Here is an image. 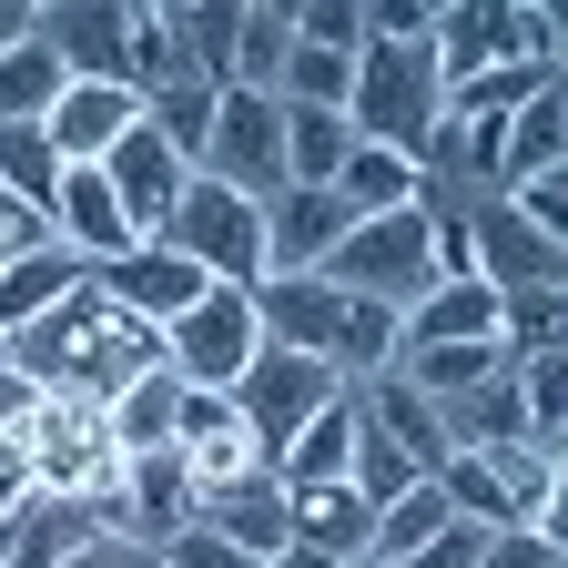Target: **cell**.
<instances>
[{
	"label": "cell",
	"mask_w": 568,
	"mask_h": 568,
	"mask_svg": "<svg viewBox=\"0 0 568 568\" xmlns=\"http://www.w3.org/2000/svg\"><path fill=\"white\" fill-rule=\"evenodd\" d=\"M11 366L41 386V396H82V406H112L132 376H153L163 366V335L142 325V315H122L112 295H92V274L71 284V295L51 305V315H31L11 345Z\"/></svg>",
	"instance_id": "obj_1"
},
{
	"label": "cell",
	"mask_w": 568,
	"mask_h": 568,
	"mask_svg": "<svg viewBox=\"0 0 568 568\" xmlns=\"http://www.w3.org/2000/svg\"><path fill=\"white\" fill-rule=\"evenodd\" d=\"M447 122V82L437 61H426V41H366L355 51V92H345V132L355 142H386V153H426Z\"/></svg>",
	"instance_id": "obj_2"
},
{
	"label": "cell",
	"mask_w": 568,
	"mask_h": 568,
	"mask_svg": "<svg viewBox=\"0 0 568 568\" xmlns=\"http://www.w3.org/2000/svg\"><path fill=\"white\" fill-rule=\"evenodd\" d=\"M315 284H335V295H366V305H416L426 284H437V244H426V213L396 203V213H355V234L315 264Z\"/></svg>",
	"instance_id": "obj_3"
},
{
	"label": "cell",
	"mask_w": 568,
	"mask_h": 568,
	"mask_svg": "<svg viewBox=\"0 0 568 568\" xmlns=\"http://www.w3.org/2000/svg\"><path fill=\"white\" fill-rule=\"evenodd\" d=\"M153 244H173L203 284H234V295H254V284H264V203H244L234 183L193 173L183 203H173V224H163Z\"/></svg>",
	"instance_id": "obj_4"
},
{
	"label": "cell",
	"mask_w": 568,
	"mask_h": 568,
	"mask_svg": "<svg viewBox=\"0 0 568 568\" xmlns=\"http://www.w3.org/2000/svg\"><path fill=\"white\" fill-rule=\"evenodd\" d=\"M224 396H234V416H244L254 457L274 467L284 447H295V426H305V416H325V406L345 396V376H335V366H315V355H295V345H254V366H244Z\"/></svg>",
	"instance_id": "obj_5"
},
{
	"label": "cell",
	"mask_w": 568,
	"mask_h": 568,
	"mask_svg": "<svg viewBox=\"0 0 568 568\" xmlns=\"http://www.w3.org/2000/svg\"><path fill=\"white\" fill-rule=\"evenodd\" d=\"M254 345H264V325H254V295L213 284V295H193V305L163 325V366H173L183 386H234V376L254 366Z\"/></svg>",
	"instance_id": "obj_6"
},
{
	"label": "cell",
	"mask_w": 568,
	"mask_h": 568,
	"mask_svg": "<svg viewBox=\"0 0 568 568\" xmlns=\"http://www.w3.org/2000/svg\"><path fill=\"white\" fill-rule=\"evenodd\" d=\"M203 173H213V183H234L244 203L284 193V102H274V92H213Z\"/></svg>",
	"instance_id": "obj_7"
},
{
	"label": "cell",
	"mask_w": 568,
	"mask_h": 568,
	"mask_svg": "<svg viewBox=\"0 0 568 568\" xmlns=\"http://www.w3.org/2000/svg\"><path fill=\"white\" fill-rule=\"evenodd\" d=\"M112 457V437H102V406H82V396H41L31 416H21V477H31V497H82V477Z\"/></svg>",
	"instance_id": "obj_8"
},
{
	"label": "cell",
	"mask_w": 568,
	"mask_h": 568,
	"mask_svg": "<svg viewBox=\"0 0 568 568\" xmlns=\"http://www.w3.org/2000/svg\"><path fill=\"white\" fill-rule=\"evenodd\" d=\"M467 274L487 295H538V284H568V244H548L538 224H518V213L487 193L467 213Z\"/></svg>",
	"instance_id": "obj_9"
},
{
	"label": "cell",
	"mask_w": 568,
	"mask_h": 568,
	"mask_svg": "<svg viewBox=\"0 0 568 568\" xmlns=\"http://www.w3.org/2000/svg\"><path fill=\"white\" fill-rule=\"evenodd\" d=\"M345 234H355V203L335 183H284V193H264V274H315Z\"/></svg>",
	"instance_id": "obj_10"
},
{
	"label": "cell",
	"mask_w": 568,
	"mask_h": 568,
	"mask_svg": "<svg viewBox=\"0 0 568 568\" xmlns=\"http://www.w3.org/2000/svg\"><path fill=\"white\" fill-rule=\"evenodd\" d=\"M193 528H213L224 548H244V558L264 568V558H284L295 497H284V477H274V467H244V477H224V487H203V497H193Z\"/></svg>",
	"instance_id": "obj_11"
},
{
	"label": "cell",
	"mask_w": 568,
	"mask_h": 568,
	"mask_svg": "<svg viewBox=\"0 0 568 568\" xmlns=\"http://www.w3.org/2000/svg\"><path fill=\"white\" fill-rule=\"evenodd\" d=\"M102 183H112V203H122V224L153 244V234L173 224V203H183V183H193V173L163 153V132H153V122H132L112 153H102Z\"/></svg>",
	"instance_id": "obj_12"
},
{
	"label": "cell",
	"mask_w": 568,
	"mask_h": 568,
	"mask_svg": "<svg viewBox=\"0 0 568 568\" xmlns=\"http://www.w3.org/2000/svg\"><path fill=\"white\" fill-rule=\"evenodd\" d=\"M31 41L61 61V82H122L132 11H122V0H51V11L31 21Z\"/></svg>",
	"instance_id": "obj_13"
},
{
	"label": "cell",
	"mask_w": 568,
	"mask_h": 568,
	"mask_svg": "<svg viewBox=\"0 0 568 568\" xmlns=\"http://www.w3.org/2000/svg\"><path fill=\"white\" fill-rule=\"evenodd\" d=\"M92 295H112L122 315H142V325L163 335V325H173L193 295H213V284H203V274H193L173 244H132L122 264H92Z\"/></svg>",
	"instance_id": "obj_14"
},
{
	"label": "cell",
	"mask_w": 568,
	"mask_h": 568,
	"mask_svg": "<svg viewBox=\"0 0 568 568\" xmlns=\"http://www.w3.org/2000/svg\"><path fill=\"white\" fill-rule=\"evenodd\" d=\"M132 122H142V102H132L122 82H61L51 112H41V142H51L61 163H102Z\"/></svg>",
	"instance_id": "obj_15"
},
{
	"label": "cell",
	"mask_w": 568,
	"mask_h": 568,
	"mask_svg": "<svg viewBox=\"0 0 568 568\" xmlns=\"http://www.w3.org/2000/svg\"><path fill=\"white\" fill-rule=\"evenodd\" d=\"M538 173H568V82H538L508 122H497V193L538 183Z\"/></svg>",
	"instance_id": "obj_16"
},
{
	"label": "cell",
	"mask_w": 568,
	"mask_h": 568,
	"mask_svg": "<svg viewBox=\"0 0 568 568\" xmlns=\"http://www.w3.org/2000/svg\"><path fill=\"white\" fill-rule=\"evenodd\" d=\"M426 61H437V82L497 71L508 61V0H437V11H426Z\"/></svg>",
	"instance_id": "obj_17"
},
{
	"label": "cell",
	"mask_w": 568,
	"mask_h": 568,
	"mask_svg": "<svg viewBox=\"0 0 568 568\" xmlns=\"http://www.w3.org/2000/svg\"><path fill=\"white\" fill-rule=\"evenodd\" d=\"M477 335H497V295H487L477 274L426 284V295L396 315V355H416V345H477Z\"/></svg>",
	"instance_id": "obj_18"
},
{
	"label": "cell",
	"mask_w": 568,
	"mask_h": 568,
	"mask_svg": "<svg viewBox=\"0 0 568 568\" xmlns=\"http://www.w3.org/2000/svg\"><path fill=\"white\" fill-rule=\"evenodd\" d=\"M366 538H376V508H366L355 487L295 497V528H284V548H305V558H325V568H355V558H366Z\"/></svg>",
	"instance_id": "obj_19"
},
{
	"label": "cell",
	"mask_w": 568,
	"mask_h": 568,
	"mask_svg": "<svg viewBox=\"0 0 568 568\" xmlns=\"http://www.w3.org/2000/svg\"><path fill=\"white\" fill-rule=\"evenodd\" d=\"M345 447H355V386L325 406V416H305L295 426V447L274 457V477H284V497H315V487H345Z\"/></svg>",
	"instance_id": "obj_20"
},
{
	"label": "cell",
	"mask_w": 568,
	"mask_h": 568,
	"mask_svg": "<svg viewBox=\"0 0 568 568\" xmlns=\"http://www.w3.org/2000/svg\"><path fill=\"white\" fill-rule=\"evenodd\" d=\"M477 467L497 477V497H508V518H518V528H558V447H548V437L487 447Z\"/></svg>",
	"instance_id": "obj_21"
},
{
	"label": "cell",
	"mask_w": 568,
	"mask_h": 568,
	"mask_svg": "<svg viewBox=\"0 0 568 568\" xmlns=\"http://www.w3.org/2000/svg\"><path fill=\"white\" fill-rule=\"evenodd\" d=\"M173 406H183V376L173 366H153V376H132L112 406H102V437H112V457H142V447H173Z\"/></svg>",
	"instance_id": "obj_22"
},
{
	"label": "cell",
	"mask_w": 568,
	"mask_h": 568,
	"mask_svg": "<svg viewBox=\"0 0 568 568\" xmlns=\"http://www.w3.org/2000/svg\"><path fill=\"white\" fill-rule=\"evenodd\" d=\"M71 284H82V254H61V244H41V254H21V264H0V345H11L31 315H51Z\"/></svg>",
	"instance_id": "obj_23"
},
{
	"label": "cell",
	"mask_w": 568,
	"mask_h": 568,
	"mask_svg": "<svg viewBox=\"0 0 568 568\" xmlns=\"http://www.w3.org/2000/svg\"><path fill=\"white\" fill-rule=\"evenodd\" d=\"M355 406H366V416L386 426V437H396V447H406V457H416L426 477L447 467V437H437V406H426V396H416L406 376H366V386H355Z\"/></svg>",
	"instance_id": "obj_24"
},
{
	"label": "cell",
	"mask_w": 568,
	"mask_h": 568,
	"mask_svg": "<svg viewBox=\"0 0 568 568\" xmlns=\"http://www.w3.org/2000/svg\"><path fill=\"white\" fill-rule=\"evenodd\" d=\"M173 41H183V61H193V82H213L224 92L234 82V31H244V0H173Z\"/></svg>",
	"instance_id": "obj_25"
},
{
	"label": "cell",
	"mask_w": 568,
	"mask_h": 568,
	"mask_svg": "<svg viewBox=\"0 0 568 568\" xmlns=\"http://www.w3.org/2000/svg\"><path fill=\"white\" fill-rule=\"evenodd\" d=\"M386 376H406L426 406H437V396H467L487 376H508V355H497V335H477V345H416V355H396Z\"/></svg>",
	"instance_id": "obj_26"
},
{
	"label": "cell",
	"mask_w": 568,
	"mask_h": 568,
	"mask_svg": "<svg viewBox=\"0 0 568 568\" xmlns=\"http://www.w3.org/2000/svg\"><path fill=\"white\" fill-rule=\"evenodd\" d=\"M284 51H295V0H244L234 82H224V92H274V82H284Z\"/></svg>",
	"instance_id": "obj_27"
},
{
	"label": "cell",
	"mask_w": 568,
	"mask_h": 568,
	"mask_svg": "<svg viewBox=\"0 0 568 568\" xmlns=\"http://www.w3.org/2000/svg\"><path fill=\"white\" fill-rule=\"evenodd\" d=\"M447 518H457V508H447V487H437V477H416L396 508H376V538H366V558H355V568H396V558H416Z\"/></svg>",
	"instance_id": "obj_28"
},
{
	"label": "cell",
	"mask_w": 568,
	"mask_h": 568,
	"mask_svg": "<svg viewBox=\"0 0 568 568\" xmlns=\"http://www.w3.org/2000/svg\"><path fill=\"white\" fill-rule=\"evenodd\" d=\"M416 477H426V467H416V457H406V447L386 437V426H376L366 406H355V447H345V487L366 497V508H396V497H406Z\"/></svg>",
	"instance_id": "obj_29"
},
{
	"label": "cell",
	"mask_w": 568,
	"mask_h": 568,
	"mask_svg": "<svg viewBox=\"0 0 568 568\" xmlns=\"http://www.w3.org/2000/svg\"><path fill=\"white\" fill-rule=\"evenodd\" d=\"M82 538H102L71 497H21V518H11V568H61Z\"/></svg>",
	"instance_id": "obj_30"
},
{
	"label": "cell",
	"mask_w": 568,
	"mask_h": 568,
	"mask_svg": "<svg viewBox=\"0 0 568 568\" xmlns=\"http://www.w3.org/2000/svg\"><path fill=\"white\" fill-rule=\"evenodd\" d=\"M345 153H355L345 112H305V102H284V183H335Z\"/></svg>",
	"instance_id": "obj_31"
},
{
	"label": "cell",
	"mask_w": 568,
	"mask_h": 568,
	"mask_svg": "<svg viewBox=\"0 0 568 568\" xmlns=\"http://www.w3.org/2000/svg\"><path fill=\"white\" fill-rule=\"evenodd\" d=\"M568 345V284H538V295H497V355H558Z\"/></svg>",
	"instance_id": "obj_32"
},
{
	"label": "cell",
	"mask_w": 568,
	"mask_h": 568,
	"mask_svg": "<svg viewBox=\"0 0 568 568\" xmlns=\"http://www.w3.org/2000/svg\"><path fill=\"white\" fill-rule=\"evenodd\" d=\"M142 122L163 132V153H173L183 173H203V142H213V82H173V92H153V102H142Z\"/></svg>",
	"instance_id": "obj_33"
},
{
	"label": "cell",
	"mask_w": 568,
	"mask_h": 568,
	"mask_svg": "<svg viewBox=\"0 0 568 568\" xmlns=\"http://www.w3.org/2000/svg\"><path fill=\"white\" fill-rule=\"evenodd\" d=\"M335 193H345L355 213H396V203H416V163L386 153V142H355L345 173H335Z\"/></svg>",
	"instance_id": "obj_34"
},
{
	"label": "cell",
	"mask_w": 568,
	"mask_h": 568,
	"mask_svg": "<svg viewBox=\"0 0 568 568\" xmlns=\"http://www.w3.org/2000/svg\"><path fill=\"white\" fill-rule=\"evenodd\" d=\"M345 92H355V61H345V51H315V41H295V51H284V82H274V102L345 112Z\"/></svg>",
	"instance_id": "obj_35"
},
{
	"label": "cell",
	"mask_w": 568,
	"mask_h": 568,
	"mask_svg": "<svg viewBox=\"0 0 568 568\" xmlns=\"http://www.w3.org/2000/svg\"><path fill=\"white\" fill-rule=\"evenodd\" d=\"M508 386H518V406H528V437H568V345L558 355H518L508 366Z\"/></svg>",
	"instance_id": "obj_36"
},
{
	"label": "cell",
	"mask_w": 568,
	"mask_h": 568,
	"mask_svg": "<svg viewBox=\"0 0 568 568\" xmlns=\"http://www.w3.org/2000/svg\"><path fill=\"white\" fill-rule=\"evenodd\" d=\"M51 92H61V61H51L41 41L0 51V132H11V122H41V112H51Z\"/></svg>",
	"instance_id": "obj_37"
},
{
	"label": "cell",
	"mask_w": 568,
	"mask_h": 568,
	"mask_svg": "<svg viewBox=\"0 0 568 568\" xmlns=\"http://www.w3.org/2000/svg\"><path fill=\"white\" fill-rule=\"evenodd\" d=\"M51 183H61V153L41 142V122H11V132H0V193H21V203L41 213Z\"/></svg>",
	"instance_id": "obj_38"
},
{
	"label": "cell",
	"mask_w": 568,
	"mask_h": 568,
	"mask_svg": "<svg viewBox=\"0 0 568 568\" xmlns=\"http://www.w3.org/2000/svg\"><path fill=\"white\" fill-rule=\"evenodd\" d=\"M295 41H315V51H366V0H295Z\"/></svg>",
	"instance_id": "obj_39"
},
{
	"label": "cell",
	"mask_w": 568,
	"mask_h": 568,
	"mask_svg": "<svg viewBox=\"0 0 568 568\" xmlns=\"http://www.w3.org/2000/svg\"><path fill=\"white\" fill-rule=\"evenodd\" d=\"M497 203H508L518 224H538L548 244H568V173H538V183H508Z\"/></svg>",
	"instance_id": "obj_40"
},
{
	"label": "cell",
	"mask_w": 568,
	"mask_h": 568,
	"mask_svg": "<svg viewBox=\"0 0 568 568\" xmlns=\"http://www.w3.org/2000/svg\"><path fill=\"white\" fill-rule=\"evenodd\" d=\"M477 568H568V548H558V528H487Z\"/></svg>",
	"instance_id": "obj_41"
},
{
	"label": "cell",
	"mask_w": 568,
	"mask_h": 568,
	"mask_svg": "<svg viewBox=\"0 0 568 568\" xmlns=\"http://www.w3.org/2000/svg\"><path fill=\"white\" fill-rule=\"evenodd\" d=\"M142 558H153V568H254L244 548H224L213 528H173L163 548H142Z\"/></svg>",
	"instance_id": "obj_42"
},
{
	"label": "cell",
	"mask_w": 568,
	"mask_h": 568,
	"mask_svg": "<svg viewBox=\"0 0 568 568\" xmlns=\"http://www.w3.org/2000/svg\"><path fill=\"white\" fill-rule=\"evenodd\" d=\"M31 406H41V386H31V376L11 366V355H0V437H11V426H21Z\"/></svg>",
	"instance_id": "obj_43"
},
{
	"label": "cell",
	"mask_w": 568,
	"mask_h": 568,
	"mask_svg": "<svg viewBox=\"0 0 568 568\" xmlns=\"http://www.w3.org/2000/svg\"><path fill=\"white\" fill-rule=\"evenodd\" d=\"M132 558H142V548H122V538H82L61 568H132Z\"/></svg>",
	"instance_id": "obj_44"
},
{
	"label": "cell",
	"mask_w": 568,
	"mask_h": 568,
	"mask_svg": "<svg viewBox=\"0 0 568 568\" xmlns=\"http://www.w3.org/2000/svg\"><path fill=\"white\" fill-rule=\"evenodd\" d=\"M31 21H41L31 0H0V51H21V41H31Z\"/></svg>",
	"instance_id": "obj_45"
},
{
	"label": "cell",
	"mask_w": 568,
	"mask_h": 568,
	"mask_svg": "<svg viewBox=\"0 0 568 568\" xmlns=\"http://www.w3.org/2000/svg\"><path fill=\"white\" fill-rule=\"evenodd\" d=\"M21 497H31V477H21V467H0V518H21Z\"/></svg>",
	"instance_id": "obj_46"
},
{
	"label": "cell",
	"mask_w": 568,
	"mask_h": 568,
	"mask_svg": "<svg viewBox=\"0 0 568 568\" xmlns=\"http://www.w3.org/2000/svg\"><path fill=\"white\" fill-rule=\"evenodd\" d=\"M0 568H11V518H0Z\"/></svg>",
	"instance_id": "obj_47"
},
{
	"label": "cell",
	"mask_w": 568,
	"mask_h": 568,
	"mask_svg": "<svg viewBox=\"0 0 568 568\" xmlns=\"http://www.w3.org/2000/svg\"><path fill=\"white\" fill-rule=\"evenodd\" d=\"M132 568H153V558H132Z\"/></svg>",
	"instance_id": "obj_48"
}]
</instances>
